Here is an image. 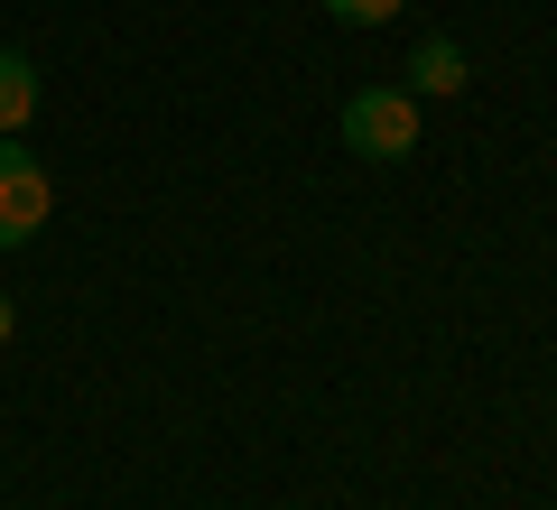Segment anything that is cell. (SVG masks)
I'll list each match as a JSON object with an SVG mask.
<instances>
[{"label": "cell", "mask_w": 557, "mask_h": 510, "mask_svg": "<svg viewBox=\"0 0 557 510\" xmlns=\"http://www.w3.org/2000/svg\"><path fill=\"white\" fill-rule=\"evenodd\" d=\"M47 214H57V177H47V167L20 149V139H0V251L38 241V233H47Z\"/></svg>", "instance_id": "cell-2"}, {"label": "cell", "mask_w": 557, "mask_h": 510, "mask_svg": "<svg viewBox=\"0 0 557 510\" xmlns=\"http://www.w3.org/2000/svg\"><path fill=\"white\" fill-rule=\"evenodd\" d=\"M344 149L399 167V158L418 149V94H409V84H372V94H354V102H344Z\"/></svg>", "instance_id": "cell-1"}, {"label": "cell", "mask_w": 557, "mask_h": 510, "mask_svg": "<svg viewBox=\"0 0 557 510\" xmlns=\"http://www.w3.org/2000/svg\"><path fill=\"white\" fill-rule=\"evenodd\" d=\"M465 75H474V57L456 38H418L409 47V94H465Z\"/></svg>", "instance_id": "cell-3"}, {"label": "cell", "mask_w": 557, "mask_h": 510, "mask_svg": "<svg viewBox=\"0 0 557 510\" xmlns=\"http://www.w3.org/2000/svg\"><path fill=\"white\" fill-rule=\"evenodd\" d=\"M325 10H335L344 28H381V20H399L409 0H325Z\"/></svg>", "instance_id": "cell-5"}, {"label": "cell", "mask_w": 557, "mask_h": 510, "mask_svg": "<svg viewBox=\"0 0 557 510\" xmlns=\"http://www.w3.org/2000/svg\"><path fill=\"white\" fill-rule=\"evenodd\" d=\"M28 121H38V65L20 47H0V139H20Z\"/></svg>", "instance_id": "cell-4"}, {"label": "cell", "mask_w": 557, "mask_h": 510, "mask_svg": "<svg viewBox=\"0 0 557 510\" xmlns=\"http://www.w3.org/2000/svg\"><path fill=\"white\" fill-rule=\"evenodd\" d=\"M10 334H20V315H10V297H0V344H10Z\"/></svg>", "instance_id": "cell-6"}]
</instances>
